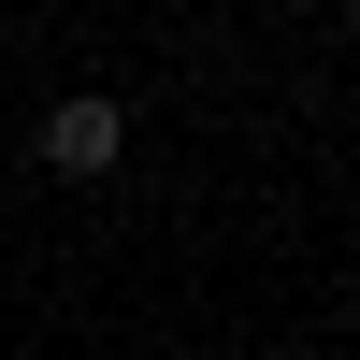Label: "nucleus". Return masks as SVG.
I'll return each instance as SVG.
<instances>
[{
	"mask_svg": "<svg viewBox=\"0 0 360 360\" xmlns=\"http://www.w3.org/2000/svg\"><path fill=\"white\" fill-rule=\"evenodd\" d=\"M115 144H130V115H115V101H101V86H72V101H58V115H44V173H101V159H115Z\"/></svg>",
	"mask_w": 360,
	"mask_h": 360,
	"instance_id": "1",
	"label": "nucleus"
}]
</instances>
